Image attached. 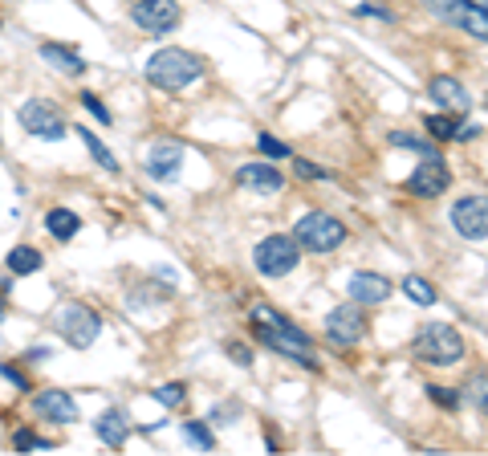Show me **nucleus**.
Returning a JSON list of instances; mask_svg holds the SVG:
<instances>
[{"label": "nucleus", "instance_id": "1", "mask_svg": "<svg viewBox=\"0 0 488 456\" xmlns=\"http://www.w3.org/2000/svg\"><path fill=\"white\" fill-rule=\"evenodd\" d=\"M143 78L155 90H187L192 81L203 78V57L187 53V49H159L146 57Z\"/></svg>", "mask_w": 488, "mask_h": 456}, {"label": "nucleus", "instance_id": "2", "mask_svg": "<svg viewBox=\"0 0 488 456\" xmlns=\"http://www.w3.org/2000/svg\"><path fill=\"white\" fill-rule=\"evenodd\" d=\"M252 334H257V342H265L268 350H277V355L293 358L297 366H305V371H317V350H314V338H309L305 330H297V326L289 322V318H277V322H252Z\"/></svg>", "mask_w": 488, "mask_h": 456}, {"label": "nucleus", "instance_id": "3", "mask_svg": "<svg viewBox=\"0 0 488 456\" xmlns=\"http://www.w3.org/2000/svg\"><path fill=\"white\" fill-rule=\"evenodd\" d=\"M411 355L427 366H455L464 358V338L452 322H423L411 342Z\"/></svg>", "mask_w": 488, "mask_h": 456}, {"label": "nucleus", "instance_id": "4", "mask_svg": "<svg viewBox=\"0 0 488 456\" xmlns=\"http://www.w3.org/2000/svg\"><path fill=\"white\" fill-rule=\"evenodd\" d=\"M49 322H53V330L61 334L73 350H89L94 338L102 334V318H98V309H89L86 301H65V306H57Z\"/></svg>", "mask_w": 488, "mask_h": 456}, {"label": "nucleus", "instance_id": "5", "mask_svg": "<svg viewBox=\"0 0 488 456\" xmlns=\"http://www.w3.org/2000/svg\"><path fill=\"white\" fill-rule=\"evenodd\" d=\"M293 241L301 244V252H333L342 241H346V224L330 212L309 208L305 216H297L293 224Z\"/></svg>", "mask_w": 488, "mask_h": 456}, {"label": "nucleus", "instance_id": "6", "mask_svg": "<svg viewBox=\"0 0 488 456\" xmlns=\"http://www.w3.org/2000/svg\"><path fill=\"white\" fill-rule=\"evenodd\" d=\"M252 265H257L260 277H273V281L277 277H289L301 265V244L285 233H273L252 249Z\"/></svg>", "mask_w": 488, "mask_h": 456}, {"label": "nucleus", "instance_id": "7", "mask_svg": "<svg viewBox=\"0 0 488 456\" xmlns=\"http://www.w3.org/2000/svg\"><path fill=\"white\" fill-rule=\"evenodd\" d=\"M431 16H439L444 24L472 33L476 41L488 37V16H484V0H423Z\"/></svg>", "mask_w": 488, "mask_h": 456}, {"label": "nucleus", "instance_id": "8", "mask_svg": "<svg viewBox=\"0 0 488 456\" xmlns=\"http://www.w3.org/2000/svg\"><path fill=\"white\" fill-rule=\"evenodd\" d=\"M366 330H371V322H366V309L358 306V301H346V306H333L330 314H325V338H330V347H358V342L366 338Z\"/></svg>", "mask_w": 488, "mask_h": 456}, {"label": "nucleus", "instance_id": "9", "mask_svg": "<svg viewBox=\"0 0 488 456\" xmlns=\"http://www.w3.org/2000/svg\"><path fill=\"white\" fill-rule=\"evenodd\" d=\"M130 21H135V29H143L146 37H167V33L179 29L183 8H179L175 0H135V5H130Z\"/></svg>", "mask_w": 488, "mask_h": 456}, {"label": "nucleus", "instance_id": "10", "mask_svg": "<svg viewBox=\"0 0 488 456\" xmlns=\"http://www.w3.org/2000/svg\"><path fill=\"white\" fill-rule=\"evenodd\" d=\"M16 122H21L33 138H49V143L65 138V130H70V122L61 119V110H57L49 98H29V102L16 110Z\"/></svg>", "mask_w": 488, "mask_h": 456}, {"label": "nucleus", "instance_id": "11", "mask_svg": "<svg viewBox=\"0 0 488 456\" xmlns=\"http://www.w3.org/2000/svg\"><path fill=\"white\" fill-rule=\"evenodd\" d=\"M183 163H187V151H183V143H175V138H159V143H151L143 155V171L151 179H159V184L179 179Z\"/></svg>", "mask_w": 488, "mask_h": 456}, {"label": "nucleus", "instance_id": "12", "mask_svg": "<svg viewBox=\"0 0 488 456\" xmlns=\"http://www.w3.org/2000/svg\"><path fill=\"white\" fill-rule=\"evenodd\" d=\"M452 228L464 236V241H476L484 244L488 236V200L484 195H464V200L452 204Z\"/></svg>", "mask_w": 488, "mask_h": 456}, {"label": "nucleus", "instance_id": "13", "mask_svg": "<svg viewBox=\"0 0 488 456\" xmlns=\"http://www.w3.org/2000/svg\"><path fill=\"white\" fill-rule=\"evenodd\" d=\"M447 184H452V171H447V163L436 155V159H423L419 167L407 176L403 192H411L415 200H431V195H444Z\"/></svg>", "mask_w": 488, "mask_h": 456}, {"label": "nucleus", "instance_id": "14", "mask_svg": "<svg viewBox=\"0 0 488 456\" xmlns=\"http://www.w3.org/2000/svg\"><path fill=\"white\" fill-rule=\"evenodd\" d=\"M236 187H244V192L252 195H277L285 192V176L277 167H268V163H244V167H236Z\"/></svg>", "mask_w": 488, "mask_h": 456}, {"label": "nucleus", "instance_id": "15", "mask_svg": "<svg viewBox=\"0 0 488 456\" xmlns=\"http://www.w3.org/2000/svg\"><path fill=\"white\" fill-rule=\"evenodd\" d=\"M346 290H350V298H354L358 306H382V301H387L390 293H395V285H390L382 273H371V269H358V273H350Z\"/></svg>", "mask_w": 488, "mask_h": 456}, {"label": "nucleus", "instance_id": "16", "mask_svg": "<svg viewBox=\"0 0 488 456\" xmlns=\"http://www.w3.org/2000/svg\"><path fill=\"white\" fill-rule=\"evenodd\" d=\"M33 412L53 420V423H78V404H73V395L61 387L37 391V395H33Z\"/></svg>", "mask_w": 488, "mask_h": 456}, {"label": "nucleus", "instance_id": "17", "mask_svg": "<svg viewBox=\"0 0 488 456\" xmlns=\"http://www.w3.org/2000/svg\"><path fill=\"white\" fill-rule=\"evenodd\" d=\"M427 94L436 98V106L439 110H472V94L464 90V81L460 78H447V73H439V78H431V86H427Z\"/></svg>", "mask_w": 488, "mask_h": 456}, {"label": "nucleus", "instance_id": "18", "mask_svg": "<svg viewBox=\"0 0 488 456\" xmlns=\"http://www.w3.org/2000/svg\"><path fill=\"white\" fill-rule=\"evenodd\" d=\"M94 432H98V440H102L106 448H122V444L130 440V420H127V412H122V407H106V412L94 420Z\"/></svg>", "mask_w": 488, "mask_h": 456}, {"label": "nucleus", "instance_id": "19", "mask_svg": "<svg viewBox=\"0 0 488 456\" xmlns=\"http://www.w3.org/2000/svg\"><path fill=\"white\" fill-rule=\"evenodd\" d=\"M41 57L49 62V70L65 73V78H81V73H86V65H89V62H81L78 49L57 45V41H45V45H41Z\"/></svg>", "mask_w": 488, "mask_h": 456}, {"label": "nucleus", "instance_id": "20", "mask_svg": "<svg viewBox=\"0 0 488 456\" xmlns=\"http://www.w3.org/2000/svg\"><path fill=\"white\" fill-rule=\"evenodd\" d=\"M45 228L53 241H73V236L81 233V216L70 208H49L45 212Z\"/></svg>", "mask_w": 488, "mask_h": 456}, {"label": "nucleus", "instance_id": "21", "mask_svg": "<svg viewBox=\"0 0 488 456\" xmlns=\"http://www.w3.org/2000/svg\"><path fill=\"white\" fill-rule=\"evenodd\" d=\"M73 130H78L81 147H86V151L94 155V163H98V167H102V171H114V176H118V171H122V163L114 159V151H110V147H106L102 138H98V135H94V130H89V127H73Z\"/></svg>", "mask_w": 488, "mask_h": 456}, {"label": "nucleus", "instance_id": "22", "mask_svg": "<svg viewBox=\"0 0 488 456\" xmlns=\"http://www.w3.org/2000/svg\"><path fill=\"white\" fill-rule=\"evenodd\" d=\"M399 290H403L407 298L415 301V306H436V298H439V293H436V285H431L427 277H419V273H407Z\"/></svg>", "mask_w": 488, "mask_h": 456}, {"label": "nucleus", "instance_id": "23", "mask_svg": "<svg viewBox=\"0 0 488 456\" xmlns=\"http://www.w3.org/2000/svg\"><path fill=\"white\" fill-rule=\"evenodd\" d=\"M37 269H41V252L33 249V244H16V249L8 252V273L29 277V273H37Z\"/></svg>", "mask_w": 488, "mask_h": 456}, {"label": "nucleus", "instance_id": "24", "mask_svg": "<svg viewBox=\"0 0 488 456\" xmlns=\"http://www.w3.org/2000/svg\"><path fill=\"white\" fill-rule=\"evenodd\" d=\"M390 147H407V151H415L419 159H436L439 155L436 143H427V138H419V135H407V130H390Z\"/></svg>", "mask_w": 488, "mask_h": 456}, {"label": "nucleus", "instance_id": "25", "mask_svg": "<svg viewBox=\"0 0 488 456\" xmlns=\"http://www.w3.org/2000/svg\"><path fill=\"white\" fill-rule=\"evenodd\" d=\"M423 127H427V135L436 138V143H452V135H455V119H447L444 110L427 114V119H423Z\"/></svg>", "mask_w": 488, "mask_h": 456}, {"label": "nucleus", "instance_id": "26", "mask_svg": "<svg viewBox=\"0 0 488 456\" xmlns=\"http://www.w3.org/2000/svg\"><path fill=\"white\" fill-rule=\"evenodd\" d=\"M13 448H16V452H49L53 444H49L45 436H37L33 428H16L13 432Z\"/></svg>", "mask_w": 488, "mask_h": 456}, {"label": "nucleus", "instance_id": "27", "mask_svg": "<svg viewBox=\"0 0 488 456\" xmlns=\"http://www.w3.org/2000/svg\"><path fill=\"white\" fill-rule=\"evenodd\" d=\"M183 440H187V444H195V448H203V452H211V448H216V436H211V428H208V423H200V420L183 423Z\"/></svg>", "mask_w": 488, "mask_h": 456}, {"label": "nucleus", "instance_id": "28", "mask_svg": "<svg viewBox=\"0 0 488 456\" xmlns=\"http://www.w3.org/2000/svg\"><path fill=\"white\" fill-rule=\"evenodd\" d=\"M151 395L159 399L163 407H171V412H175V407H183V404H187V387H183V383H163V387H155Z\"/></svg>", "mask_w": 488, "mask_h": 456}, {"label": "nucleus", "instance_id": "29", "mask_svg": "<svg viewBox=\"0 0 488 456\" xmlns=\"http://www.w3.org/2000/svg\"><path fill=\"white\" fill-rule=\"evenodd\" d=\"M427 399L431 404H439V407H447V412H455L460 407V391H452V387H439V383H427Z\"/></svg>", "mask_w": 488, "mask_h": 456}, {"label": "nucleus", "instance_id": "30", "mask_svg": "<svg viewBox=\"0 0 488 456\" xmlns=\"http://www.w3.org/2000/svg\"><path fill=\"white\" fill-rule=\"evenodd\" d=\"M257 147L265 155H273V159H293V151H289V143H281L277 135H268V130H260L257 135Z\"/></svg>", "mask_w": 488, "mask_h": 456}, {"label": "nucleus", "instance_id": "31", "mask_svg": "<svg viewBox=\"0 0 488 456\" xmlns=\"http://www.w3.org/2000/svg\"><path fill=\"white\" fill-rule=\"evenodd\" d=\"M484 383H488V379H484V371H476L468 383H464V395H468L472 404H476V412H480V415L488 412V404H484Z\"/></svg>", "mask_w": 488, "mask_h": 456}, {"label": "nucleus", "instance_id": "32", "mask_svg": "<svg viewBox=\"0 0 488 456\" xmlns=\"http://www.w3.org/2000/svg\"><path fill=\"white\" fill-rule=\"evenodd\" d=\"M293 171H297L301 179H333L325 167H317V163H309V159H293Z\"/></svg>", "mask_w": 488, "mask_h": 456}, {"label": "nucleus", "instance_id": "33", "mask_svg": "<svg viewBox=\"0 0 488 456\" xmlns=\"http://www.w3.org/2000/svg\"><path fill=\"white\" fill-rule=\"evenodd\" d=\"M81 106H86V110L94 114V119L102 122V127H110V110H106V106L98 102V94H81Z\"/></svg>", "mask_w": 488, "mask_h": 456}, {"label": "nucleus", "instance_id": "34", "mask_svg": "<svg viewBox=\"0 0 488 456\" xmlns=\"http://www.w3.org/2000/svg\"><path fill=\"white\" fill-rule=\"evenodd\" d=\"M224 350H228V358H232L236 366H252V350L244 347V342H228Z\"/></svg>", "mask_w": 488, "mask_h": 456}, {"label": "nucleus", "instance_id": "35", "mask_svg": "<svg viewBox=\"0 0 488 456\" xmlns=\"http://www.w3.org/2000/svg\"><path fill=\"white\" fill-rule=\"evenodd\" d=\"M354 16H374V21H395V13H390V8H382V5H358L354 8Z\"/></svg>", "mask_w": 488, "mask_h": 456}, {"label": "nucleus", "instance_id": "36", "mask_svg": "<svg viewBox=\"0 0 488 456\" xmlns=\"http://www.w3.org/2000/svg\"><path fill=\"white\" fill-rule=\"evenodd\" d=\"M472 138H480V122H455L452 143H472Z\"/></svg>", "mask_w": 488, "mask_h": 456}, {"label": "nucleus", "instance_id": "37", "mask_svg": "<svg viewBox=\"0 0 488 456\" xmlns=\"http://www.w3.org/2000/svg\"><path fill=\"white\" fill-rule=\"evenodd\" d=\"M0 375H5V379H8V383H13V387H16V391H29V379H24V371H16V366H13V363H5V366H0Z\"/></svg>", "mask_w": 488, "mask_h": 456}, {"label": "nucleus", "instance_id": "38", "mask_svg": "<svg viewBox=\"0 0 488 456\" xmlns=\"http://www.w3.org/2000/svg\"><path fill=\"white\" fill-rule=\"evenodd\" d=\"M232 415H236V407H216V412H208V420H216V423H236Z\"/></svg>", "mask_w": 488, "mask_h": 456}, {"label": "nucleus", "instance_id": "39", "mask_svg": "<svg viewBox=\"0 0 488 456\" xmlns=\"http://www.w3.org/2000/svg\"><path fill=\"white\" fill-rule=\"evenodd\" d=\"M49 355H53L49 347H29V355H24V358H29V363H45Z\"/></svg>", "mask_w": 488, "mask_h": 456}, {"label": "nucleus", "instance_id": "40", "mask_svg": "<svg viewBox=\"0 0 488 456\" xmlns=\"http://www.w3.org/2000/svg\"><path fill=\"white\" fill-rule=\"evenodd\" d=\"M0 318H5V306H0Z\"/></svg>", "mask_w": 488, "mask_h": 456}]
</instances>
